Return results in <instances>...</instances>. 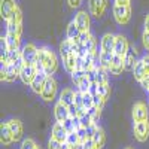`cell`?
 Returning a JSON list of instances; mask_svg holds the SVG:
<instances>
[{
  "mask_svg": "<svg viewBox=\"0 0 149 149\" xmlns=\"http://www.w3.org/2000/svg\"><path fill=\"white\" fill-rule=\"evenodd\" d=\"M76 133H78V136H79V140H81V143H84L86 139H88V134H86V128L79 127V128L76 130Z\"/></svg>",
  "mask_w": 149,
  "mask_h": 149,
  "instance_id": "42",
  "label": "cell"
},
{
  "mask_svg": "<svg viewBox=\"0 0 149 149\" xmlns=\"http://www.w3.org/2000/svg\"><path fill=\"white\" fill-rule=\"evenodd\" d=\"M19 76V73L15 70V67L12 64H2L0 69V79L5 82H14Z\"/></svg>",
  "mask_w": 149,
  "mask_h": 149,
  "instance_id": "11",
  "label": "cell"
},
{
  "mask_svg": "<svg viewBox=\"0 0 149 149\" xmlns=\"http://www.w3.org/2000/svg\"><path fill=\"white\" fill-rule=\"evenodd\" d=\"M74 104H76L78 107H84V94L79 90L74 93Z\"/></svg>",
  "mask_w": 149,
  "mask_h": 149,
  "instance_id": "40",
  "label": "cell"
},
{
  "mask_svg": "<svg viewBox=\"0 0 149 149\" xmlns=\"http://www.w3.org/2000/svg\"><path fill=\"white\" fill-rule=\"evenodd\" d=\"M84 94V109L88 110L90 107H93V95L90 93H82Z\"/></svg>",
  "mask_w": 149,
  "mask_h": 149,
  "instance_id": "36",
  "label": "cell"
},
{
  "mask_svg": "<svg viewBox=\"0 0 149 149\" xmlns=\"http://www.w3.org/2000/svg\"><path fill=\"white\" fill-rule=\"evenodd\" d=\"M63 64H64V69L69 73H73L74 70H76V54H72L70 57L64 58L63 60Z\"/></svg>",
  "mask_w": 149,
  "mask_h": 149,
  "instance_id": "29",
  "label": "cell"
},
{
  "mask_svg": "<svg viewBox=\"0 0 149 149\" xmlns=\"http://www.w3.org/2000/svg\"><path fill=\"white\" fill-rule=\"evenodd\" d=\"M90 85H91V82H90V79L88 78H84V81L79 84V86H78V90L81 91V93H88V90H90Z\"/></svg>",
  "mask_w": 149,
  "mask_h": 149,
  "instance_id": "38",
  "label": "cell"
},
{
  "mask_svg": "<svg viewBox=\"0 0 149 149\" xmlns=\"http://www.w3.org/2000/svg\"><path fill=\"white\" fill-rule=\"evenodd\" d=\"M9 128L12 131V136H14V142L21 140L22 137V122L19 119H8Z\"/></svg>",
  "mask_w": 149,
  "mask_h": 149,
  "instance_id": "18",
  "label": "cell"
},
{
  "mask_svg": "<svg viewBox=\"0 0 149 149\" xmlns=\"http://www.w3.org/2000/svg\"><path fill=\"white\" fill-rule=\"evenodd\" d=\"M70 76H72V82L76 85V86H79V84L84 81V78L86 76V72L85 70H81V69H76L73 73H70Z\"/></svg>",
  "mask_w": 149,
  "mask_h": 149,
  "instance_id": "30",
  "label": "cell"
},
{
  "mask_svg": "<svg viewBox=\"0 0 149 149\" xmlns=\"http://www.w3.org/2000/svg\"><path fill=\"white\" fill-rule=\"evenodd\" d=\"M125 149H131V148H125Z\"/></svg>",
  "mask_w": 149,
  "mask_h": 149,
  "instance_id": "54",
  "label": "cell"
},
{
  "mask_svg": "<svg viewBox=\"0 0 149 149\" xmlns=\"http://www.w3.org/2000/svg\"><path fill=\"white\" fill-rule=\"evenodd\" d=\"M93 118L88 115V113H85L84 116H81V127H84V128H88L90 125H93Z\"/></svg>",
  "mask_w": 149,
  "mask_h": 149,
  "instance_id": "37",
  "label": "cell"
},
{
  "mask_svg": "<svg viewBox=\"0 0 149 149\" xmlns=\"http://www.w3.org/2000/svg\"><path fill=\"white\" fill-rule=\"evenodd\" d=\"M133 131H134V137L137 142L143 143L148 140L149 137V121H140V122H134V127H133Z\"/></svg>",
  "mask_w": 149,
  "mask_h": 149,
  "instance_id": "6",
  "label": "cell"
},
{
  "mask_svg": "<svg viewBox=\"0 0 149 149\" xmlns=\"http://www.w3.org/2000/svg\"><path fill=\"white\" fill-rule=\"evenodd\" d=\"M66 34H67V39H69V40H74V39H78V37H79L81 30H79L78 24L74 22V21H72L69 26H67V31H66Z\"/></svg>",
  "mask_w": 149,
  "mask_h": 149,
  "instance_id": "27",
  "label": "cell"
},
{
  "mask_svg": "<svg viewBox=\"0 0 149 149\" xmlns=\"http://www.w3.org/2000/svg\"><path fill=\"white\" fill-rule=\"evenodd\" d=\"M82 149H97V146L94 145L93 139H86V140L82 143Z\"/></svg>",
  "mask_w": 149,
  "mask_h": 149,
  "instance_id": "43",
  "label": "cell"
},
{
  "mask_svg": "<svg viewBox=\"0 0 149 149\" xmlns=\"http://www.w3.org/2000/svg\"><path fill=\"white\" fill-rule=\"evenodd\" d=\"M98 95L103 97L104 100H107V98L110 97V85H109V84L98 85Z\"/></svg>",
  "mask_w": 149,
  "mask_h": 149,
  "instance_id": "33",
  "label": "cell"
},
{
  "mask_svg": "<svg viewBox=\"0 0 149 149\" xmlns=\"http://www.w3.org/2000/svg\"><path fill=\"white\" fill-rule=\"evenodd\" d=\"M37 63L43 66V70L48 76H52L58 69V60L48 46H40L37 49Z\"/></svg>",
  "mask_w": 149,
  "mask_h": 149,
  "instance_id": "1",
  "label": "cell"
},
{
  "mask_svg": "<svg viewBox=\"0 0 149 149\" xmlns=\"http://www.w3.org/2000/svg\"><path fill=\"white\" fill-rule=\"evenodd\" d=\"M93 142L94 145L97 146V149H102L104 146V142H106V134H104V130L102 127H98L93 136Z\"/></svg>",
  "mask_w": 149,
  "mask_h": 149,
  "instance_id": "24",
  "label": "cell"
},
{
  "mask_svg": "<svg viewBox=\"0 0 149 149\" xmlns=\"http://www.w3.org/2000/svg\"><path fill=\"white\" fill-rule=\"evenodd\" d=\"M128 51H130V46H128V40L125 39V36L116 34L113 54H115V55H119V57H125Z\"/></svg>",
  "mask_w": 149,
  "mask_h": 149,
  "instance_id": "10",
  "label": "cell"
},
{
  "mask_svg": "<svg viewBox=\"0 0 149 149\" xmlns=\"http://www.w3.org/2000/svg\"><path fill=\"white\" fill-rule=\"evenodd\" d=\"M124 64H125V70H131V72H133V69H134V66H136L133 51H128L127 55L124 57Z\"/></svg>",
  "mask_w": 149,
  "mask_h": 149,
  "instance_id": "31",
  "label": "cell"
},
{
  "mask_svg": "<svg viewBox=\"0 0 149 149\" xmlns=\"http://www.w3.org/2000/svg\"><path fill=\"white\" fill-rule=\"evenodd\" d=\"M36 142L31 139V137H27V139H24L22 143H21V149H36Z\"/></svg>",
  "mask_w": 149,
  "mask_h": 149,
  "instance_id": "35",
  "label": "cell"
},
{
  "mask_svg": "<svg viewBox=\"0 0 149 149\" xmlns=\"http://www.w3.org/2000/svg\"><path fill=\"white\" fill-rule=\"evenodd\" d=\"M124 70H125V64H124V57L115 55L113 54V60H112V66H110V73L112 74H121Z\"/></svg>",
  "mask_w": 149,
  "mask_h": 149,
  "instance_id": "20",
  "label": "cell"
},
{
  "mask_svg": "<svg viewBox=\"0 0 149 149\" xmlns=\"http://www.w3.org/2000/svg\"><path fill=\"white\" fill-rule=\"evenodd\" d=\"M107 69L102 67V66H97V73H95V82L98 85L102 84H109V74H107Z\"/></svg>",
  "mask_w": 149,
  "mask_h": 149,
  "instance_id": "26",
  "label": "cell"
},
{
  "mask_svg": "<svg viewBox=\"0 0 149 149\" xmlns=\"http://www.w3.org/2000/svg\"><path fill=\"white\" fill-rule=\"evenodd\" d=\"M148 94H149V88H148Z\"/></svg>",
  "mask_w": 149,
  "mask_h": 149,
  "instance_id": "55",
  "label": "cell"
},
{
  "mask_svg": "<svg viewBox=\"0 0 149 149\" xmlns=\"http://www.w3.org/2000/svg\"><path fill=\"white\" fill-rule=\"evenodd\" d=\"M67 3L70 5V8H79L82 0H67Z\"/></svg>",
  "mask_w": 149,
  "mask_h": 149,
  "instance_id": "49",
  "label": "cell"
},
{
  "mask_svg": "<svg viewBox=\"0 0 149 149\" xmlns=\"http://www.w3.org/2000/svg\"><path fill=\"white\" fill-rule=\"evenodd\" d=\"M36 149H40V146H36Z\"/></svg>",
  "mask_w": 149,
  "mask_h": 149,
  "instance_id": "53",
  "label": "cell"
},
{
  "mask_svg": "<svg viewBox=\"0 0 149 149\" xmlns=\"http://www.w3.org/2000/svg\"><path fill=\"white\" fill-rule=\"evenodd\" d=\"M115 5H130V0H115Z\"/></svg>",
  "mask_w": 149,
  "mask_h": 149,
  "instance_id": "51",
  "label": "cell"
},
{
  "mask_svg": "<svg viewBox=\"0 0 149 149\" xmlns=\"http://www.w3.org/2000/svg\"><path fill=\"white\" fill-rule=\"evenodd\" d=\"M113 18L119 26H125L131 19V8L130 5H115L113 6Z\"/></svg>",
  "mask_w": 149,
  "mask_h": 149,
  "instance_id": "2",
  "label": "cell"
},
{
  "mask_svg": "<svg viewBox=\"0 0 149 149\" xmlns=\"http://www.w3.org/2000/svg\"><path fill=\"white\" fill-rule=\"evenodd\" d=\"M61 124H63V127L67 130V133L74 131V124H73V118H72V116H69L64 122H61Z\"/></svg>",
  "mask_w": 149,
  "mask_h": 149,
  "instance_id": "39",
  "label": "cell"
},
{
  "mask_svg": "<svg viewBox=\"0 0 149 149\" xmlns=\"http://www.w3.org/2000/svg\"><path fill=\"white\" fill-rule=\"evenodd\" d=\"M0 142L3 146H9L10 143H14V136H12L8 121L2 122V125H0Z\"/></svg>",
  "mask_w": 149,
  "mask_h": 149,
  "instance_id": "13",
  "label": "cell"
},
{
  "mask_svg": "<svg viewBox=\"0 0 149 149\" xmlns=\"http://www.w3.org/2000/svg\"><path fill=\"white\" fill-rule=\"evenodd\" d=\"M48 149H63V143L51 137L49 139V143H48Z\"/></svg>",
  "mask_w": 149,
  "mask_h": 149,
  "instance_id": "41",
  "label": "cell"
},
{
  "mask_svg": "<svg viewBox=\"0 0 149 149\" xmlns=\"http://www.w3.org/2000/svg\"><path fill=\"white\" fill-rule=\"evenodd\" d=\"M6 33L21 36V33H22V14H21V10L15 12L6 21Z\"/></svg>",
  "mask_w": 149,
  "mask_h": 149,
  "instance_id": "3",
  "label": "cell"
},
{
  "mask_svg": "<svg viewBox=\"0 0 149 149\" xmlns=\"http://www.w3.org/2000/svg\"><path fill=\"white\" fill-rule=\"evenodd\" d=\"M145 30L149 31V14H148L146 18H145Z\"/></svg>",
  "mask_w": 149,
  "mask_h": 149,
  "instance_id": "52",
  "label": "cell"
},
{
  "mask_svg": "<svg viewBox=\"0 0 149 149\" xmlns=\"http://www.w3.org/2000/svg\"><path fill=\"white\" fill-rule=\"evenodd\" d=\"M78 110H79V107L76 106V104H70L69 106V115L72 116V118H74V116H78Z\"/></svg>",
  "mask_w": 149,
  "mask_h": 149,
  "instance_id": "44",
  "label": "cell"
},
{
  "mask_svg": "<svg viewBox=\"0 0 149 149\" xmlns=\"http://www.w3.org/2000/svg\"><path fill=\"white\" fill-rule=\"evenodd\" d=\"M112 60H113V52L100 51V54H98V63H100L102 67H104V69H107V70H110Z\"/></svg>",
  "mask_w": 149,
  "mask_h": 149,
  "instance_id": "23",
  "label": "cell"
},
{
  "mask_svg": "<svg viewBox=\"0 0 149 149\" xmlns=\"http://www.w3.org/2000/svg\"><path fill=\"white\" fill-rule=\"evenodd\" d=\"M74 22L78 24V27L81 31H90V17L85 10H79L76 15H74Z\"/></svg>",
  "mask_w": 149,
  "mask_h": 149,
  "instance_id": "16",
  "label": "cell"
},
{
  "mask_svg": "<svg viewBox=\"0 0 149 149\" xmlns=\"http://www.w3.org/2000/svg\"><path fill=\"white\" fill-rule=\"evenodd\" d=\"M133 74H134V79L137 81V82H140V81L146 76V74H148V72H146V69H145V64H143L142 60L136 61V66H134V69H133Z\"/></svg>",
  "mask_w": 149,
  "mask_h": 149,
  "instance_id": "22",
  "label": "cell"
},
{
  "mask_svg": "<svg viewBox=\"0 0 149 149\" xmlns=\"http://www.w3.org/2000/svg\"><path fill=\"white\" fill-rule=\"evenodd\" d=\"M54 115H55V119L57 122H64L70 115H69V107L66 104H63L61 102H58L54 107Z\"/></svg>",
  "mask_w": 149,
  "mask_h": 149,
  "instance_id": "19",
  "label": "cell"
},
{
  "mask_svg": "<svg viewBox=\"0 0 149 149\" xmlns=\"http://www.w3.org/2000/svg\"><path fill=\"white\" fill-rule=\"evenodd\" d=\"M142 39H143V46L146 48V51H149V31H143V36H142Z\"/></svg>",
  "mask_w": 149,
  "mask_h": 149,
  "instance_id": "45",
  "label": "cell"
},
{
  "mask_svg": "<svg viewBox=\"0 0 149 149\" xmlns=\"http://www.w3.org/2000/svg\"><path fill=\"white\" fill-rule=\"evenodd\" d=\"M18 10H19V8L15 0H2L0 2V15H2V18L5 21H8Z\"/></svg>",
  "mask_w": 149,
  "mask_h": 149,
  "instance_id": "7",
  "label": "cell"
},
{
  "mask_svg": "<svg viewBox=\"0 0 149 149\" xmlns=\"http://www.w3.org/2000/svg\"><path fill=\"white\" fill-rule=\"evenodd\" d=\"M139 84H140V85L143 86V88L148 91V88H149V74H146V76H145V78H143V79H142Z\"/></svg>",
  "mask_w": 149,
  "mask_h": 149,
  "instance_id": "48",
  "label": "cell"
},
{
  "mask_svg": "<svg viewBox=\"0 0 149 149\" xmlns=\"http://www.w3.org/2000/svg\"><path fill=\"white\" fill-rule=\"evenodd\" d=\"M67 136H69V133L63 127V124H61V122H55L54 125H52V133H51V137L52 139H55V140H58L61 143H64L67 140Z\"/></svg>",
  "mask_w": 149,
  "mask_h": 149,
  "instance_id": "15",
  "label": "cell"
},
{
  "mask_svg": "<svg viewBox=\"0 0 149 149\" xmlns=\"http://www.w3.org/2000/svg\"><path fill=\"white\" fill-rule=\"evenodd\" d=\"M5 39H6V43H8V46H9V49H10V51H14V49H19L21 36H18V34H10V33H6Z\"/></svg>",
  "mask_w": 149,
  "mask_h": 149,
  "instance_id": "25",
  "label": "cell"
},
{
  "mask_svg": "<svg viewBox=\"0 0 149 149\" xmlns=\"http://www.w3.org/2000/svg\"><path fill=\"white\" fill-rule=\"evenodd\" d=\"M88 93H90L91 95L98 94V84H97V82H93V84L90 85V90H88Z\"/></svg>",
  "mask_w": 149,
  "mask_h": 149,
  "instance_id": "47",
  "label": "cell"
},
{
  "mask_svg": "<svg viewBox=\"0 0 149 149\" xmlns=\"http://www.w3.org/2000/svg\"><path fill=\"white\" fill-rule=\"evenodd\" d=\"M73 54V51H72V42L69 40V39H66V40H63L60 43V55H61V58H67V57H70Z\"/></svg>",
  "mask_w": 149,
  "mask_h": 149,
  "instance_id": "28",
  "label": "cell"
},
{
  "mask_svg": "<svg viewBox=\"0 0 149 149\" xmlns=\"http://www.w3.org/2000/svg\"><path fill=\"white\" fill-rule=\"evenodd\" d=\"M142 61H143L145 69H146V72H148V74H149V54H146V55L142 58Z\"/></svg>",
  "mask_w": 149,
  "mask_h": 149,
  "instance_id": "50",
  "label": "cell"
},
{
  "mask_svg": "<svg viewBox=\"0 0 149 149\" xmlns=\"http://www.w3.org/2000/svg\"><path fill=\"white\" fill-rule=\"evenodd\" d=\"M46 79H48V74L45 73V70L37 72L34 81H33V82H31V85H30V86H31V90H33L36 94H39V95H40V93H42V90H43V86H45Z\"/></svg>",
  "mask_w": 149,
  "mask_h": 149,
  "instance_id": "14",
  "label": "cell"
},
{
  "mask_svg": "<svg viewBox=\"0 0 149 149\" xmlns=\"http://www.w3.org/2000/svg\"><path fill=\"white\" fill-rule=\"evenodd\" d=\"M115 39H116L115 34L106 33L102 37V40H100V49L104 51V52H113V49H115Z\"/></svg>",
  "mask_w": 149,
  "mask_h": 149,
  "instance_id": "17",
  "label": "cell"
},
{
  "mask_svg": "<svg viewBox=\"0 0 149 149\" xmlns=\"http://www.w3.org/2000/svg\"><path fill=\"white\" fill-rule=\"evenodd\" d=\"M104 98L103 97H100L98 94H95V95H93V106H95L98 110H102L103 109V106H104Z\"/></svg>",
  "mask_w": 149,
  "mask_h": 149,
  "instance_id": "34",
  "label": "cell"
},
{
  "mask_svg": "<svg viewBox=\"0 0 149 149\" xmlns=\"http://www.w3.org/2000/svg\"><path fill=\"white\" fill-rule=\"evenodd\" d=\"M131 115H133V121H134V122L146 121L148 116H149V107H146L145 103L137 102V103H134V106H133Z\"/></svg>",
  "mask_w": 149,
  "mask_h": 149,
  "instance_id": "8",
  "label": "cell"
},
{
  "mask_svg": "<svg viewBox=\"0 0 149 149\" xmlns=\"http://www.w3.org/2000/svg\"><path fill=\"white\" fill-rule=\"evenodd\" d=\"M60 102L63 104H66L67 107L70 104H73L74 103V91L70 90V88H64L63 91L60 93Z\"/></svg>",
  "mask_w": 149,
  "mask_h": 149,
  "instance_id": "21",
  "label": "cell"
},
{
  "mask_svg": "<svg viewBox=\"0 0 149 149\" xmlns=\"http://www.w3.org/2000/svg\"><path fill=\"white\" fill-rule=\"evenodd\" d=\"M36 74H37V69H36L34 64H31V66H24L22 70L19 72V78H21L22 84L31 85V82H33L34 78H36Z\"/></svg>",
  "mask_w": 149,
  "mask_h": 149,
  "instance_id": "12",
  "label": "cell"
},
{
  "mask_svg": "<svg viewBox=\"0 0 149 149\" xmlns=\"http://www.w3.org/2000/svg\"><path fill=\"white\" fill-rule=\"evenodd\" d=\"M85 48H86V51H88L90 54L97 55V40H95V37H94L93 34H91L90 39L85 42Z\"/></svg>",
  "mask_w": 149,
  "mask_h": 149,
  "instance_id": "32",
  "label": "cell"
},
{
  "mask_svg": "<svg viewBox=\"0 0 149 149\" xmlns=\"http://www.w3.org/2000/svg\"><path fill=\"white\" fill-rule=\"evenodd\" d=\"M148 107H149V103H148Z\"/></svg>",
  "mask_w": 149,
  "mask_h": 149,
  "instance_id": "56",
  "label": "cell"
},
{
  "mask_svg": "<svg viewBox=\"0 0 149 149\" xmlns=\"http://www.w3.org/2000/svg\"><path fill=\"white\" fill-rule=\"evenodd\" d=\"M37 49L39 48H37L36 45H33V43H27L21 49V57H22L26 66H31L37 61Z\"/></svg>",
  "mask_w": 149,
  "mask_h": 149,
  "instance_id": "5",
  "label": "cell"
},
{
  "mask_svg": "<svg viewBox=\"0 0 149 149\" xmlns=\"http://www.w3.org/2000/svg\"><path fill=\"white\" fill-rule=\"evenodd\" d=\"M88 6L91 15L95 18H102L107 8V0H88Z\"/></svg>",
  "mask_w": 149,
  "mask_h": 149,
  "instance_id": "9",
  "label": "cell"
},
{
  "mask_svg": "<svg viewBox=\"0 0 149 149\" xmlns=\"http://www.w3.org/2000/svg\"><path fill=\"white\" fill-rule=\"evenodd\" d=\"M57 88H58V85H57V81L54 79V76H48L45 86L40 93V97L45 102H52L55 98V94H57Z\"/></svg>",
  "mask_w": 149,
  "mask_h": 149,
  "instance_id": "4",
  "label": "cell"
},
{
  "mask_svg": "<svg viewBox=\"0 0 149 149\" xmlns=\"http://www.w3.org/2000/svg\"><path fill=\"white\" fill-rule=\"evenodd\" d=\"M91 37V33L90 31H81V34H79V40L82 42V43H85L86 40H88Z\"/></svg>",
  "mask_w": 149,
  "mask_h": 149,
  "instance_id": "46",
  "label": "cell"
}]
</instances>
